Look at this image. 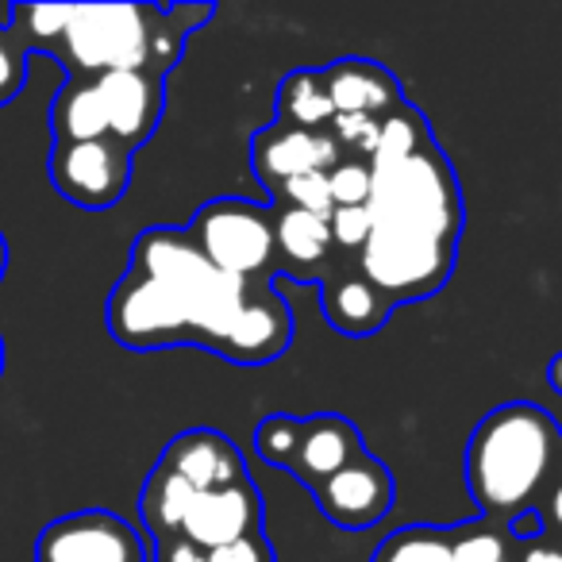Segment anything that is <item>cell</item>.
Here are the masks:
<instances>
[{
	"label": "cell",
	"instance_id": "5",
	"mask_svg": "<svg viewBox=\"0 0 562 562\" xmlns=\"http://www.w3.org/2000/svg\"><path fill=\"white\" fill-rule=\"evenodd\" d=\"M189 239L220 273L273 281V209L247 196H216L189 220Z\"/></svg>",
	"mask_w": 562,
	"mask_h": 562
},
{
	"label": "cell",
	"instance_id": "7",
	"mask_svg": "<svg viewBox=\"0 0 562 562\" xmlns=\"http://www.w3.org/2000/svg\"><path fill=\"white\" fill-rule=\"evenodd\" d=\"M35 562H150L135 524L112 508H81L50 520L35 539Z\"/></svg>",
	"mask_w": 562,
	"mask_h": 562
},
{
	"label": "cell",
	"instance_id": "25",
	"mask_svg": "<svg viewBox=\"0 0 562 562\" xmlns=\"http://www.w3.org/2000/svg\"><path fill=\"white\" fill-rule=\"evenodd\" d=\"M273 204H290V209H305L316 212V216H331V189H328V173H308V178H297L290 186H281L273 193Z\"/></svg>",
	"mask_w": 562,
	"mask_h": 562
},
{
	"label": "cell",
	"instance_id": "2",
	"mask_svg": "<svg viewBox=\"0 0 562 562\" xmlns=\"http://www.w3.org/2000/svg\"><path fill=\"white\" fill-rule=\"evenodd\" d=\"M367 216L355 266L397 305L436 297L454 273L467 224L459 173L443 147L428 143L405 162H370Z\"/></svg>",
	"mask_w": 562,
	"mask_h": 562
},
{
	"label": "cell",
	"instance_id": "13",
	"mask_svg": "<svg viewBox=\"0 0 562 562\" xmlns=\"http://www.w3.org/2000/svg\"><path fill=\"white\" fill-rule=\"evenodd\" d=\"M262 520H266L262 493H258L255 482H247V485H232V490L196 493L178 536L196 543L201 551H212V547H224L235 543V539L255 536V531H266Z\"/></svg>",
	"mask_w": 562,
	"mask_h": 562
},
{
	"label": "cell",
	"instance_id": "14",
	"mask_svg": "<svg viewBox=\"0 0 562 562\" xmlns=\"http://www.w3.org/2000/svg\"><path fill=\"white\" fill-rule=\"evenodd\" d=\"M397 301L374 285L355 262H344L321 281V313L339 336L367 339L390 324Z\"/></svg>",
	"mask_w": 562,
	"mask_h": 562
},
{
	"label": "cell",
	"instance_id": "9",
	"mask_svg": "<svg viewBox=\"0 0 562 562\" xmlns=\"http://www.w3.org/2000/svg\"><path fill=\"white\" fill-rule=\"evenodd\" d=\"M313 501L339 531H367L393 513L397 482H393V470L367 451L351 467L339 470L336 477L316 485Z\"/></svg>",
	"mask_w": 562,
	"mask_h": 562
},
{
	"label": "cell",
	"instance_id": "32",
	"mask_svg": "<svg viewBox=\"0 0 562 562\" xmlns=\"http://www.w3.org/2000/svg\"><path fill=\"white\" fill-rule=\"evenodd\" d=\"M0 378H4V336H0Z\"/></svg>",
	"mask_w": 562,
	"mask_h": 562
},
{
	"label": "cell",
	"instance_id": "20",
	"mask_svg": "<svg viewBox=\"0 0 562 562\" xmlns=\"http://www.w3.org/2000/svg\"><path fill=\"white\" fill-rule=\"evenodd\" d=\"M370 562H454L451 528L439 524H408L378 543Z\"/></svg>",
	"mask_w": 562,
	"mask_h": 562
},
{
	"label": "cell",
	"instance_id": "22",
	"mask_svg": "<svg viewBox=\"0 0 562 562\" xmlns=\"http://www.w3.org/2000/svg\"><path fill=\"white\" fill-rule=\"evenodd\" d=\"M255 451L266 467L273 470H293L301 451V420L290 413H270L255 428Z\"/></svg>",
	"mask_w": 562,
	"mask_h": 562
},
{
	"label": "cell",
	"instance_id": "17",
	"mask_svg": "<svg viewBox=\"0 0 562 562\" xmlns=\"http://www.w3.org/2000/svg\"><path fill=\"white\" fill-rule=\"evenodd\" d=\"M50 135H55V143L109 139V124H104L93 78H66V86L50 101Z\"/></svg>",
	"mask_w": 562,
	"mask_h": 562
},
{
	"label": "cell",
	"instance_id": "31",
	"mask_svg": "<svg viewBox=\"0 0 562 562\" xmlns=\"http://www.w3.org/2000/svg\"><path fill=\"white\" fill-rule=\"evenodd\" d=\"M4 273H9V239L0 232V281H4Z\"/></svg>",
	"mask_w": 562,
	"mask_h": 562
},
{
	"label": "cell",
	"instance_id": "29",
	"mask_svg": "<svg viewBox=\"0 0 562 562\" xmlns=\"http://www.w3.org/2000/svg\"><path fill=\"white\" fill-rule=\"evenodd\" d=\"M166 12H170V16L178 20L189 35H193V32H201L212 16H216V4H166Z\"/></svg>",
	"mask_w": 562,
	"mask_h": 562
},
{
	"label": "cell",
	"instance_id": "21",
	"mask_svg": "<svg viewBox=\"0 0 562 562\" xmlns=\"http://www.w3.org/2000/svg\"><path fill=\"white\" fill-rule=\"evenodd\" d=\"M451 547H454V562H513L516 536L505 524L474 516V520L454 524Z\"/></svg>",
	"mask_w": 562,
	"mask_h": 562
},
{
	"label": "cell",
	"instance_id": "12",
	"mask_svg": "<svg viewBox=\"0 0 562 562\" xmlns=\"http://www.w3.org/2000/svg\"><path fill=\"white\" fill-rule=\"evenodd\" d=\"M158 467L178 474L181 482H189L196 493L232 490V485L250 482V470H247L243 451L216 428L178 431V436L166 443V451L158 454Z\"/></svg>",
	"mask_w": 562,
	"mask_h": 562
},
{
	"label": "cell",
	"instance_id": "16",
	"mask_svg": "<svg viewBox=\"0 0 562 562\" xmlns=\"http://www.w3.org/2000/svg\"><path fill=\"white\" fill-rule=\"evenodd\" d=\"M367 454L362 431L351 416L344 413H316L301 420V451L290 474L305 485L308 493L316 485H324L328 477H336L344 467H351L355 459Z\"/></svg>",
	"mask_w": 562,
	"mask_h": 562
},
{
	"label": "cell",
	"instance_id": "19",
	"mask_svg": "<svg viewBox=\"0 0 562 562\" xmlns=\"http://www.w3.org/2000/svg\"><path fill=\"white\" fill-rule=\"evenodd\" d=\"M193 501H196L193 485L181 482L178 474H170V470L155 462V470L147 474L143 493H139V520H143V528H147L150 543L166 536H178L181 520H186Z\"/></svg>",
	"mask_w": 562,
	"mask_h": 562
},
{
	"label": "cell",
	"instance_id": "26",
	"mask_svg": "<svg viewBox=\"0 0 562 562\" xmlns=\"http://www.w3.org/2000/svg\"><path fill=\"white\" fill-rule=\"evenodd\" d=\"M204 562H278V554H273L270 536L255 531V536H247V539H235V543L204 551Z\"/></svg>",
	"mask_w": 562,
	"mask_h": 562
},
{
	"label": "cell",
	"instance_id": "30",
	"mask_svg": "<svg viewBox=\"0 0 562 562\" xmlns=\"http://www.w3.org/2000/svg\"><path fill=\"white\" fill-rule=\"evenodd\" d=\"M547 385L562 397V351L551 355V362H547Z\"/></svg>",
	"mask_w": 562,
	"mask_h": 562
},
{
	"label": "cell",
	"instance_id": "6",
	"mask_svg": "<svg viewBox=\"0 0 562 562\" xmlns=\"http://www.w3.org/2000/svg\"><path fill=\"white\" fill-rule=\"evenodd\" d=\"M132 150L112 139L55 143L47 158V173L58 196H66L86 212H104L124 201L127 186H132Z\"/></svg>",
	"mask_w": 562,
	"mask_h": 562
},
{
	"label": "cell",
	"instance_id": "24",
	"mask_svg": "<svg viewBox=\"0 0 562 562\" xmlns=\"http://www.w3.org/2000/svg\"><path fill=\"white\" fill-rule=\"evenodd\" d=\"M27 58H32V50L16 40V32L9 24H0V109L24 93Z\"/></svg>",
	"mask_w": 562,
	"mask_h": 562
},
{
	"label": "cell",
	"instance_id": "8",
	"mask_svg": "<svg viewBox=\"0 0 562 562\" xmlns=\"http://www.w3.org/2000/svg\"><path fill=\"white\" fill-rule=\"evenodd\" d=\"M347 150L331 132H305V127L266 124L250 135V170L270 189V196L281 186H290L308 173H328L336 162H344Z\"/></svg>",
	"mask_w": 562,
	"mask_h": 562
},
{
	"label": "cell",
	"instance_id": "15",
	"mask_svg": "<svg viewBox=\"0 0 562 562\" xmlns=\"http://www.w3.org/2000/svg\"><path fill=\"white\" fill-rule=\"evenodd\" d=\"M321 78L331 97L336 120H382L401 101H408L390 66L374 63V58H339V63L324 66Z\"/></svg>",
	"mask_w": 562,
	"mask_h": 562
},
{
	"label": "cell",
	"instance_id": "1",
	"mask_svg": "<svg viewBox=\"0 0 562 562\" xmlns=\"http://www.w3.org/2000/svg\"><path fill=\"white\" fill-rule=\"evenodd\" d=\"M104 321L127 351L204 347L235 367H262L293 344V313L273 281L220 273L186 227L135 235L132 262L112 285Z\"/></svg>",
	"mask_w": 562,
	"mask_h": 562
},
{
	"label": "cell",
	"instance_id": "11",
	"mask_svg": "<svg viewBox=\"0 0 562 562\" xmlns=\"http://www.w3.org/2000/svg\"><path fill=\"white\" fill-rule=\"evenodd\" d=\"M97 97H101L104 124H109V139L135 150L158 132L166 112V78L158 74H104L93 78Z\"/></svg>",
	"mask_w": 562,
	"mask_h": 562
},
{
	"label": "cell",
	"instance_id": "4",
	"mask_svg": "<svg viewBox=\"0 0 562 562\" xmlns=\"http://www.w3.org/2000/svg\"><path fill=\"white\" fill-rule=\"evenodd\" d=\"M189 32L166 12V4H70L63 35L50 58L66 78L104 74H166L186 55Z\"/></svg>",
	"mask_w": 562,
	"mask_h": 562
},
{
	"label": "cell",
	"instance_id": "23",
	"mask_svg": "<svg viewBox=\"0 0 562 562\" xmlns=\"http://www.w3.org/2000/svg\"><path fill=\"white\" fill-rule=\"evenodd\" d=\"M328 189L336 209H367L370 201V162L359 155H347L328 170Z\"/></svg>",
	"mask_w": 562,
	"mask_h": 562
},
{
	"label": "cell",
	"instance_id": "27",
	"mask_svg": "<svg viewBox=\"0 0 562 562\" xmlns=\"http://www.w3.org/2000/svg\"><path fill=\"white\" fill-rule=\"evenodd\" d=\"M536 513H539V524H543V536L562 539V451H559L554 474H551V482H547V493Z\"/></svg>",
	"mask_w": 562,
	"mask_h": 562
},
{
	"label": "cell",
	"instance_id": "28",
	"mask_svg": "<svg viewBox=\"0 0 562 562\" xmlns=\"http://www.w3.org/2000/svg\"><path fill=\"white\" fill-rule=\"evenodd\" d=\"M150 562H204V551L181 536H166L150 543Z\"/></svg>",
	"mask_w": 562,
	"mask_h": 562
},
{
	"label": "cell",
	"instance_id": "3",
	"mask_svg": "<svg viewBox=\"0 0 562 562\" xmlns=\"http://www.w3.org/2000/svg\"><path fill=\"white\" fill-rule=\"evenodd\" d=\"M562 451V428L547 408L508 401L477 420L462 454V477L477 516L513 528L536 513Z\"/></svg>",
	"mask_w": 562,
	"mask_h": 562
},
{
	"label": "cell",
	"instance_id": "10",
	"mask_svg": "<svg viewBox=\"0 0 562 562\" xmlns=\"http://www.w3.org/2000/svg\"><path fill=\"white\" fill-rule=\"evenodd\" d=\"M344 262H351V258L336 250L328 216L273 204V270L297 285H321Z\"/></svg>",
	"mask_w": 562,
	"mask_h": 562
},
{
	"label": "cell",
	"instance_id": "18",
	"mask_svg": "<svg viewBox=\"0 0 562 562\" xmlns=\"http://www.w3.org/2000/svg\"><path fill=\"white\" fill-rule=\"evenodd\" d=\"M331 97L324 89L321 70H293L281 78L278 86V109H273V124L285 127H305V132H331Z\"/></svg>",
	"mask_w": 562,
	"mask_h": 562
}]
</instances>
